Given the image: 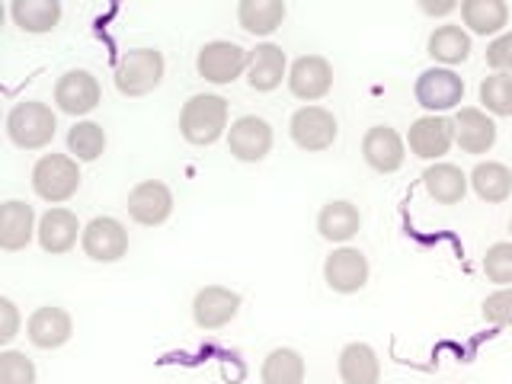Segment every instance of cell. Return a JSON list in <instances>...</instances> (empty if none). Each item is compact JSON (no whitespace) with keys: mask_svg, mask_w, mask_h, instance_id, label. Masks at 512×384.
I'll return each instance as SVG.
<instances>
[{"mask_svg":"<svg viewBox=\"0 0 512 384\" xmlns=\"http://www.w3.org/2000/svg\"><path fill=\"white\" fill-rule=\"evenodd\" d=\"M228 100L218 93H196L183 103L180 112V135L196 144V148H208L218 138L228 135Z\"/></svg>","mask_w":512,"mask_h":384,"instance_id":"obj_1","label":"cell"},{"mask_svg":"<svg viewBox=\"0 0 512 384\" xmlns=\"http://www.w3.org/2000/svg\"><path fill=\"white\" fill-rule=\"evenodd\" d=\"M58 135L55 109L42 100H23L7 112V138L20 151H42Z\"/></svg>","mask_w":512,"mask_h":384,"instance_id":"obj_2","label":"cell"},{"mask_svg":"<svg viewBox=\"0 0 512 384\" xmlns=\"http://www.w3.org/2000/svg\"><path fill=\"white\" fill-rule=\"evenodd\" d=\"M80 189V164L71 154H42L32 167V192L48 202L61 205L77 196Z\"/></svg>","mask_w":512,"mask_h":384,"instance_id":"obj_3","label":"cell"},{"mask_svg":"<svg viewBox=\"0 0 512 384\" xmlns=\"http://www.w3.org/2000/svg\"><path fill=\"white\" fill-rule=\"evenodd\" d=\"M164 71L167 61L157 48H132L116 64V90L128 96V100L148 96L164 84Z\"/></svg>","mask_w":512,"mask_h":384,"instance_id":"obj_4","label":"cell"},{"mask_svg":"<svg viewBox=\"0 0 512 384\" xmlns=\"http://www.w3.org/2000/svg\"><path fill=\"white\" fill-rule=\"evenodd\" d=\"M247 61H250L247 48H240L237 42H228V39H215V42H205L199 48L196 71L202 80H208V84L228 87L237 77L247 74Z\"/></svg>","mask_w":512,"mask_h":384,"instance_id":"obj_5","label":"cell"},{"mask_svg":"<svg viewBox=\"0 0 512 384\" xmlns=\"http://www.w3.org/2000/svg\"><path fill=\"white\" fill-rule=\"evenodd\" d=\"M413 96L429 116H442L448 109H458L464 100V80L452 68H429L416 77Z\"/></svg>","mask_w":512,"mask_h":384,"instance_id":"obj_6","label":"cell"},{"mask_svg":"<svg viewBox=\"0 0 512 384\" xmlns=\"http://www.w3.org/2000/svg\"><path fill=\"white\" fill-rule=\"evenodd\" d=\"M288 135H292V141L301 151L317 154L333 148L336 135H340V125H336V116L324 106H301L288 119Z\"/></svg>","mask_w":512,"mask_h":384,"instance_id":"obj_7","label":"cell"},{"mask_svg":"<svg viewBox=\"0 0 512 384\" xmlns=\"http://www.w3.org/2000/svg\"><path fill=\"white\" fill-rule=\"evenodd\" d=\"M100 100H103L100 80H96L90 71L71 68L58 77L55 106H58V112H64V116H74V119L87 116V112H93L96 106H100Z\"/></svg>","mask_w":512,"mask_h":384,"instance_id":"obj_8","label":"cell"},{"mask_svg":"<svg viewBox=\"0 0 512 384\" xmlns=\"http://www.w3.org/2000/svg\"><path fill=\"white\" fill-rule=\"evenodd\" d=\"M272 125L263 116H240L228 128V151L240 164H260L272 151Z\"/></svg>","mask_w":512,"mask_h":384,"instance_id":"obj_9","label":"cell"},{"mask_svg":"<svg viewBox=\"0 0 512 384\" xmlns=\"http://www.w3.org/2000/svg\"><path fill=\"white\" fill-rule=\"evenodd\" d=\"M80 247L90 256L93 263H119L128 253V231L119 218L100 215L84 224V234H80Z\"/></svg>","mask_w":512,"mask_h":384,"instance_id":"obj_10","label":"cell"},{"mask_svg":"<svg viewBox=\"0 0 512 384\" xmlns=\"http://www.w3.org/2000/svg\"><path fill=\"white\" fill-rule=\"evenodd\" d=\"M368 256L356 247H336L324 260V282L336 295H356L368 285Z\"/></svg>","mask_w":512,"mask_h":384,"instance_id":"obj_11","label":"cell"},{"mask_svg":"<svg viewBox=\"0 0 512 384\" xmlns=\"http://www.w3.org/2000/svg\"><path fill=\"white\" fill-rule=\"evenodd\" d=\"M288 90L301 103H317L333 90V64L324 55H301L288 68Z\"/></svg>","mask_w":512,"mask_h":384,"instance_id":"obj_12","label":"cell"},{"mask_svg":"<svg viewBox=\"0 0 512 384\" xmlns=\"http://www.w3.org/2000/svg\"><path fill=\"white\" fill-rule=\"evenodd\" d=\"M240 314V295L228 285H205L192 298V320L199 330H221Z\"/></svg>","mask_w":512,"mask_h":384,"instance_id":"obj_13","label":"cell"},{"mask_svg":"<svg viewBox=\"0 0 512 384\" xmlns=\"http://www.w3.org/2000/svg\"><path fill=\"white\" fill-rule=\"evenodd\" d=\"M173 215V192L164 180H141L128 192V218L141 228H157Z\"/></svg>","mask_w":512,"mask_h":384,"instance_id":"obj_14","label":"cell"},{"mask_svg":"<svg viewBox=\"0 0 512 384\" xmlns=\"http://www.w3.org/2000/svg\"><path fill=\"white\" fill-rule=\"evenodd\" d=\"M407 144H410V154L420 157V160H432L436 164L439 157H445L452 151L455 144V119L448 116H423L410 125L407 132Z\"/></svg>","mask_w":512,"mask_h":384,"instance_id":"obj_15","label":"cell"},{"mask_svg":"<svg viewBox=\"0 0 512 384\" xmlns=\"http://www.w3.org/2000/svg\"><path fill=\"white\" fill-rule=\"evenodd\" d=\"M362 157L375 173H384V176L397 173L407 160V141L400 138L397 128L375 125V128H368L362 138Z\"/></svg>","mask_w":512,"mask_h":384,"instance_id":"obj_16","label":"cell"},{"mask_svg":"<svg viewBox=\"0 0 512 384\" xmlns=\"http://www.w3.org/2000/svg\"><path fill=\"white\" fill-rule=\"evenodd\" d=\"M26 336L36 349H61L64 343H71L74 320L58 304H45V308H36L26 320Z\"/></svg>","mask_w":512,"mask_h":384,"instance_id":"obj_17","label":"cell"},{"mask_svg":"<svg viewBox=\"0 0 512 384\" xmlns=\"http://www.w3.org/2000/svg\"><path fill=\"white\" fill-rule=\"evenodd\" d=\"M455 144L464 154H487L496 144V122L477 106H461L455 116Z\"/></svg>","mask_w":512,"mask_h":384,"instance_id":"obj_18","label":"cell"},{"mask_svg":"<svg viewBox=\"0 0 512 384\" xmlns=\"http://www.w3.org/2000/svg\"><path fill=\"white\" fill-rule=\"evenodd\" d=\"M288 80V58L276 42H260L247 61V84L256 93H272Z\"/></svg>","mask_w":512,"mask_h":384,"instance_id":"obj_19","label":"cell"},{"mask_svg":"<svg viewBox=\"0 0 512 384\" xmlns=\"http://www.w3.org/2000/svg\"><path fill=\"white\" fill-rule=\"evenodd\" d=\"M84 234V228H80V221L77 215L71 212V208H48V212L39 218V247L45 253H52V256H61V253H68L74 250L77 244V237Z\"/></svg>","mask_w":512,"mask_h":384,"instance_id":"obj_20","label":"cell"},{"mask_svg":"<svg viewBox=\"0 0 512 384\" xmlns=\"http://www.w3.org/2000/svg\"><path fill=\"white\" fill-rule=\"evenodd\" d=\"M36 234H39V221H36V212H32V205L20 199H10L0 205V247L7 253L26 250Z\"/></svg>","mask_w":512,"mask_h":384,"instance_id":"obj_21","label":"cell"},{"mask_svg":"<svg viewBox=\"0 0 512 384\" xmlns=\"http://www.w3.org/2000/svg\"><path fill=\"white\" fill-rule=\"evenodd\" d=\"M359 228H362V212H359V205H352L349 199H333L320 208V215H317V231L327 244L346 247L349 240L359 234Z\"/></svg>","mask_w":512,"mask_h":384,"instance_id":"obj_22","label":"cell"},{"mask_svg":"<svg viewBox=\"0 0 512 384\" xmlns=\"http://www.w3.org/2000/svg\"><path fill=\"white\" fill-rule=\"evenodd\" d=\"M461 23L468 26V36H503L509 26V7L503 0H464Z\"/></svg>","mask_w":512,"mask_h":384,"instance_id":"obj_23","label":"cell"},{"mask_svg":"<svg viewBox=\"0 0 512 384\" xmlns=\"http://www.w3.org/2000/svg\"><path fill=\"white\" fill-rule=\"evenodd\" d=\"M423 186L429 192L432 202L439 205H461L464 196H468V173L455 164H429L426 173H423Z\"/></svg>","mask_w":512,"mask_h":384,"instance_id":"obj_24","label":"cell"},{"mask_svg":"<svg viewBox=\"0 0 512 384\" xmlns=\"http://www.w3.org/2000/svg\"><path fill=\"white\" fill-rule=\"evenodd\" d=\"M336 372L343 384H378L381 381V359L368 343H349L343 346L336 359Z\"/></svg>","mask_w":512,"mask_h":384,"instance_id":"obj_25","label":"cell"},{"mask_svg":"<svg viewBox=\"0 0 512 384\" xmlns=\"http://www.w3.org/2000/svg\"><path fill=\"white\" fill-rule=\"evenodd\" d=\"M426 52L432 61H439V68H455V64L471 58V36L464 26L445 23L432 29V36L426 42Z\"/></svg>","mask_w":512,"mask_h":384,"instance_id":"obj_26","label":"cell"},{"mask_svg":"<svg viewBox=\"0 0 512 384\" xmlns=\"http://www.w3.org/2000/svg\"><path fill=\"white\" fill-rule=\"evenodd\" d=\"M468 183L474 189V196L487 205H500L512 196V170L500 160H480L471 170Z\"/></svg>","mask_w":512,"mask_h":384,"instance_id":"obj_27","label":"cell"},{"mask_svg":"<svg viewBox=\"0 0 512 384\" xmlns=\"http://www.w3.org/2000/svg\"><path fill=\"white\" fill-rule=\"evenodd\" d=\"M285 4L282 0H240L237 4V23L250 36H272L285 23Z\"/></svg>","mask_w":512,"mask_h":384,"instance_id":"obj_28","label":"cell"},{"mask_svg":"<svg viewBox=\"0 0 512 384\" xmlns=\"http://www.w3.org/2000/svg\"><path fill=\"white\" fill-rule=\"evenodd\" d=\"M10 16L29 36H45L61 23V4L58 0H13Z\"/></svg>","mask_w":512,"mask_h":384,"instance_id":"obj_29","label":"cell"},{"mask_svg":"<svg viewBox=\"0 0 512 384\" xmlns=\"http://www.w3.org/2000/svg\"><path fill=\"white\" fill-rule=\"evenodd\" d=\"M304 375H308L304 356L298 349H288V346L272 349L260 368L263 384H304Z\"/></svg>","mask_w":512,"mask_h":384,"instance_id":"obj_30","label":"cell"},{"mask_svg":"<svg viewBox=\"0 0 512 384\" xmlns=\"http://www.w3.org/2000/svg\"><path fill=\"white\" fill-rule=\"evenodd\" d=\"M106 151V128L100 122H74V128L68 132V154L77 160V164H93L100 160Z\"/></svg>","mask_w":512,"mask_h":384,"instance_id":"obj_31","label":"cell"},{"mask_svg":"<svg viewBox=\"0 0 512 384\" xmlns=\"http://www.w3.org/2000/svg\"><path fill=\"white\" fill-rule=\"evenodd\" d=\"M480 106L487 116H512V77L509 74H490L480 80Z\"/></svg>","mask_w":512,"mask_h":384,"instance_id":"obj_32","label":"cell"},{"mask_svg":"<svg viewBox=\"0 0 512 384\" xmlns=\"http://www.w3.org/2000/svg\"><path fill=\"white\" fill-rule=\"evenodd\" d=\"M0 384H36V362L20 349L0 352Z\"/></svg>","mask_w":512,"mask_h":384,"instance_id":"obj_33","label":"cell"},{"mask_svg":"<svg viewBox=\"0 0 512 384\" xmlns=\"http://www.w3.org/2000/svg\"><path fill=\"white\" fill-rule=\"evenodd\" d=\"M484 276L493 285H512V240H500V244H490L484 253Z\"/></svg>","mask_w":512,"mask_h":384,"instance_id":"obj_34","label":"cell"},{"mask_svg":"<svg viewBox=\"0 0 512 384\" xmlns=\"http://www.w3.org/2000/svg\"><path fill=\"white\" fill-rule=\"evenodd\" d=\"M480 314L490 327H512V285L496 288L493 295L484 298L480 304Z\"/></svg>","mask_w":512,"mask_h":384,"instance_id":"obj_35","label":"cell"},{"mask_svg":"<svg viewBox=\"0 0 512 384\" xmlns=\"http://www.w3.org/2000/svg\"><path fill=\"white\" fill-rule=\"evenodd\" d=\"M487 68L493 74H509L512 77V32H503L487 45Z\"/></svg>","mask_w":512,"mask_h":384,"instance_id":"obj_36","label":"cell"},{"mask_svg":"<svg viewBox=\"0 0 512 384\" xmlns=\"http://www.w3.org/2000/svg\"><path fill=\"white\" fill-rule=\"evenodd\" d=\"M20 333V308L13 298H0V346H10Z\"/></svg>","mask_w":512,"mask_h":384,"instance_id":"obj_37","label":"cell"},{"mask_svg":"<svg viewBox=\"0 0 512 384\" xmlns=\"http://www.w3.org/2000/svg\"><path fill=\"white\" fill-rule=\"evenodd\" d=\"M420 10L426 16H448V13L461 10V4H455V0H445V4H429V0H420Z\"/></svg>","mask_w":512,"mask_h":384,"instance_id":"obj_38","label":"cell"},{"mask_svg":"<svg viewBox=\"0 0 512 384\" xmlns=\"http://www.w3.org/2000/svg\"><path fill=\"white\" fill-rule=\"evenodd\" d=\"M509 234H512V221H509Z\"/></svg>","mask_w":512,"mask_h":384,"instance_id":"obj_39","label":"cell"}]
</instances>
